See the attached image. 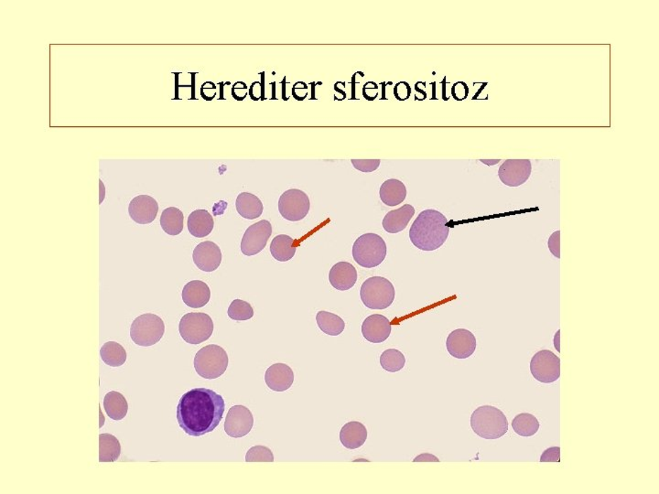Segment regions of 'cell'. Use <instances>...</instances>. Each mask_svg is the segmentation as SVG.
Here are the masks:
<instances>
[{
    "label": "cell",
    "mask_w": 659,
    "mask_h": 494,
    "mask_svg": "<svg viewBox=\"0 0 659 494\" xmlns=\"http://www.w3.org/2000/svg\"><path fill=\"white\" fill-rule=\"evenodd\" d=\"M193 259L197 268L202 271H215L222 262L220 247L214 242H202L193 250Z\"/></svg>",
    "instance_id": "16"
},
{
    "label": "cell",
    "mask_w": 659,
    "mask_h": 494,
    "mask_svg": "<svg viewBox=\"0 0 659 494\" xmlns=\"http://www.w3.org/2000/svg\"><path fill=\"white\" fill-rule=\"evenodd\" d=\"M163 231L169 235H179L183 232L184 216L183 211L176 207L166 208L161 216Z\"/></svg>",
    "instance_id": "28"
},
{
    "label": "cell",
    "mask_w": 659,
    "mask_h": 494,
    "mask_svg": "<svg viewBox=\"0 0 659 494\" xmlns=\"http://www.w3.org/2000/svg\"><path fill=\"white\" fill-rule=\"evenodd\" d=\"M548 247L554 257L560 259V231L554 232L550 236Z\"/></svg>",
    "instance_id": "38"
},
{
    "label": "cell",
    "mask_w": 659,
    "mask_h": 494,
    "mask_svg": "<svg viewBox=\"0 0 659 494\" xmlns=\"http://www.w3.org/2000/svg\"><path fill=\"white\" fill-rule=\"evenodd\" d=\"M439 462L440 459L436 456L430 453H423L420 456L416 457L413 462Z\"/></svg>",
    "instance_id": "41"
},
{
    "label": "cell",
    "mask_w": 659,
    "mask_h": 494,
    "mask_svg": "<svg viewBox=\"0 0 659 494\" xmlns=\"http://www.w3.org/2000/svg\"><path fill=\"white\" fill-rule=\"evenodd\" d=\"M380 364L387 372H399L405 366L406 357L399 350H386L380 356Z\"/></svg>",
    "instance_id": "33"
},
{
    "label": "cell",
    "mask_w": 659,
    "mask_h": 494,
    "mask_svg": "<svg viewBox=\"0 0 659 494\" xmlns=\"http://www.w3.org/2000/svg\"><path fill=\"white\" fill-rule=\"evenodd\" d=\"M121 445L115 436L104 433L99 435V462H114L119 459Z\"/></svg>",
    "instance_id": "30"
},
{
    "label": "cell",
    "mask_w": 659,
    "mask_h": 494,
    "mask_svg": "<svg viewBox=\"0 0 659 494\" xmlns=\"http://www.w3.org/2000/svg\"><path fill=\"white\" fill-rule=\"evenodd\" d=\"M477 346L476 336L470 331L457 329L452 331L446 340V348L452 357L467 359L476 352Z\"/></svg>",
    "instance_id": "14"
},
{
    "label": "cell",
    "mask_w": 659,
    "mask_h": 494,
    "mask_svg": "<svg viewBox=\"0 0 659 494\" xmlns=\"http://www.w3.org/2000/svg\"><path fill=\"white\" fill-rule=\"evenodd\" d=\"M296 250V242L289 235H279L271 241V256L279 262H288L294 259Z\"/></svg>",
    "instance_id": "26"
},
{
    "label": "cell",
    "mask_w": 659,
    "mask_h": 494,
    "mask_svg": "<svg viewBox=\"0 0 659 494\" xmlns=\"http://www.w3.org/2000/svg\"><path fill=\"white\" fill-rule=\"evenodd\" d=\"M380 195L381 201L387 206H396V205L402 204L406 199L405 184L396 179L387 180L382 184Z\"/></svg>",
    "instance_id": "25"
},
{
    "label": "cell",
    "mask_w": 659,
    "mask_h": 494,
    "mask_svg": "<svg viewBox=\"0 0 659 494\" xmlns=\"http://www.w3.org/2000/svg\"><path fill=\"white\" fill-rule=\"evenodd\" d=\"M265 382L271 390L284 392L294 385V373L288 364H275L267 368Z\"/></svg>",
    "instance_id": "18"
},
{
    "label": "cell",
    "mask_w": 659,
    "mask_h": 494,
    "mask_svg": "<svg viewBox=\"0 0 659 494\" xmlns=\"http://www.w3.org/2000/svg\"><path fill=\"white\" fill-rule=\"evenodd\" d=\"M179 331L189 345H200L207 340L214 331V322L206 313H187L181 319Z\"/></svg>",
    "instance_id": "8"
},
{
    "label": "cell",
    "mask_w": 659,
    "mask_h": 494,
    "mask_svg": "<svg viewBox=\"0 0 659 494\" xmlns=\"http://www.w3.org/2000/svg\"><path fill=\"white\" fill-rule=\"evenodd\" d=\"M310 208L309 196L301 190H288L282 193L279 199V214L291 222L303 220L309 214Z\"/></svg>",
    "instance_id": "9"
},
{
    "label": "cell",
    "mask_w": 659,
    "mask_h": 494,
    "mask_svg": "<svg viewBox=\"0 0 659 494\" xmlns=\"http://www.w3.org/2000/svg\"><path fill=\"white\" fill-rule=\"evenodd\" d=\"M254 416L251 411L244 406H234L227 413L224 431L230 438H243L252 431Z\"/></svg>",
    "instance_id": "13"
},
{
    "label": "cell",
    "mask_w": 659,
    "mask_h": 494,
    "mask_svg": "<svg viewBox=\"0 0 659 494\" xmlns=\"http://www.w3.org/2000/svg\"><path fill=\"white\" fill-rule=\"evenodd\" d=\"M512 428L517 435L529 438L538 433L540 422L537 417L531 414L521 413L513 419Z\"/></svg>",
    "instance_id": "32"
},
{
    "label": "cell",
    "mask_w": 659,
    "mask_h": 494,
    "mask_svg": "<svg viewBox=\"0 0 659 494\" xmlns=\"http://www.w3.org/2000/svg\"><path fill=\"white\" fill-rule=\"evenodd\" d=\"M468 94H469V88H468L467 85L464 82H458L452 87V97L457 101L464 100L465 98L468 97Z\"/></svg>",
    "instance_id": "40"
},
{
    "label": "cell",
    "mask_w": 659,
    "mask_h": 494,
    "mask_svg": "<svg viewBox=\"0 0 659 494\" xmlns=\"http://www.w3.org/2000/svg\"><path fill=\"white\" fill-rule=\"evenodd\" d=\"M320 330L330 336H338L346 329V322L334 313L321 311L316 315Z\"/></svg>",
    "instance_id": "29"
},
{
    "label": "cell",
    "mask_w": 659,
    "mask_h": 494,
    "mask_svg": "<svg viewBox=\"0 0 659 494\" xmlns=\"http://www.w3.org/2000/svg\"><path fill=\"white\" fill-rule=\"evenodd\" d=\"M159 211L158 202L152 196L138 195L131 199L128 214L138 225H149L156 219Z\"/></svg>",
    "instance_id": "15"
},
{
    "label": "cell",
    "mask_w": 659,
    "mask_h": 494,
    "mask_svg": "<svg viewBox=\"0 0 659 494\" xmlns=\"http://www.w3.org/2000/svg\"><path fill=\"white\" fill-rule=\"evenodd\" d=\"M442 84H443V99L447 100L446 99V97H445V80H443Z\"/></svg>",
    "instance_id": "43"
},
{
    "label": "cell",
    "mask_w": 659,
    "mask_h": 494,
    "mask_svg": "<svg viewBox=\"0 0 659 494\" xmlns=\"http://www.w3.org/2000/svg\"><path fill=\"white\" fill-rule=\"evenodd\" d=\"M246 462H273L272 451L266 446H254L249 449L246 455Z\"/></svg>",
    "instance_id": "35"
},
{
    "label": "cell",
    "mask_w": 659,
    "mask_h": 494,
    "mask_svg": "<svg viewBox=\"0 0 659 494\" xmlns=\"http://www.w3.org/2000/svg\"><path fill=\"white\" fill-rule=\"evenodd\" d=\"M368 440V429L358 421H351L343 426L340 432L341 445L348 450L361 447Z\"/></svg>",
    "instance_id": "22"
},
{
    "label": "cell",
    "mask_w": 659,
    "mask_h": 494,
    "mask_svg": "<svg viewBox=\"0 0 659 494\" xmlns=\"http://www.w3.org/2000/svg\"><path fill=\"white\" fill-rule=\"evenodd\" d=\"M560 447H552L544 451L540 457V462H560Z\"/></svg>",
    "instance_id": "39"
},
{
    "label": "cell",
    "mask_w": 659,
    "mask_h": 494,
    "mask_svg": "<svg viewBox=\"0 0 659 494\" xmlns=\"http://www.w3.org/2000/svg\"><path fill=\"white\" fill-rule=\"evenodd\" d=\"M471 426L474 433L485 440H497L508 431L506 415L499 408L489 405L479 407L473 411Z\"/></svg>",
    "instance_id": "3"
},
{
    "label": "cell",
    "mask_w": 659,
    "mask_h": 494,
    "mask_svg": "<svg viewBox=\"0 0 659 494\" xmlns=\"http://www.w3.org/2000/svg\"><path fill=\"white\" fill-rule=\"evenodd\" d=\"M187 226L190 234L195 237H206L214 230V218L208 211L195 210L188 217Z\"/></svg>",
    "instance_id": "23"
},
{
    "label": "cell",
    "mask_w": 659,
    "mask_h": 494,
    "mask_svg": "<svg viewBox=\"0 0 659 494\" xmlns=\"http://www.w3.org/2000/svg\"><path fill=\"white\" fill-rule=\"evenodd\" d=\"M532 165L529 159H507L499 168L501 182L509 187H519L528 182Z\"/></svg>",
    "instance_id": "12"
},
{
    "label": "cell",
    "mask_w": 659,
    "mask_h": 494,
    "mask_svg": "<svg viewBox=\"0 0 659 494\" xmlns=\"http://www.w3.org/2000/svg\"><path fill=\"white\" fill-rule=\"evenodd\" d=\"M329 281L332 288L340 291H346L355 286L357 281V271L348 262L335 264L329 272Z\"/></svg>",
    "instance_id": "19"
},
{
    "label": "cell",
    "mask_w": 659,
    "mask_h": 494,
    "mask_svg": "<svg viewBox=\"0 0 659 494\" xmlns=\"http://www.w3.org/2000/svg\"><path fill=\"white\" fill-rule=\"evenodd\" d=\"M382 85H383V97H382L381 99H386V97H385V85H386V82H383Z\"/></svg>",
    "instance_id": "44"
},
{
    "label": "cell",
    "mask_w": 659,
    "mask_h": 494,
    "mask_svg": "<svg viewBox=\"0 0 659 494\" xmlns=\"http://www.w3.org/2000/svg\"><path fill=\"white\" fill-rule=\"evenodd\" d=\"M531 372L538 382H556L560 376V359L550 350H542L533 356Z\"/></svg>",
    "instance_id": "10"
},
{
    "label": "cell",
    "mask_w": 659,
    "mask_h": 494,
    "mask_svg": "<svg viewBox=\"0 0 659 494\" xmlns=\"http://www.w3.org/2000/svg\"><path fill=\"white\" fill-rule=\"evenodd\" d=\"M100 355L104 363L111 367L122 366L127 361V352L124 347L116 342L104 343L100 350Z\"/></svg>",
    "instance_id": "31"
},
{
    "label": "cell",
    "mask_w": 659,
    "mask_h": 494,
    "mask_svg": "<svg viewBox=\"0 0 659 494\" xmlns=\"http://www.w3.org/2000/svg\"><path fill=\"white\" fill-rule=\"evenodd\" d=\"M360 297L366 308L380 311L386 309L395 300V288L386 278H369L362 285Z\"/></svg>",
    "instance_id": "6"
},
{
    "label": "cell",
    "mask_w": 659,
    "mask_h": 494,
    "mask_svg": "<svg viewBox=\"0 0 659 494\" xmlns=\"http://www.w3.org/2000/svg\"><path fill=\"white\" fill-rule=\"evenodd\" d=\"M227 315L234 321H248L253 318L254 309L248 302L236 299L230 304Z\"/></svg>",
    "instance_id": "34"
},
{
    "label": "cell",
    "mask_w": 659,
    "mask_h": 494,
    "mask_svg": "<svg viewBox=\"0 0 659 494\" xmlns=\"http://www.w3.org/2000/svg\"><path fill=\"white\" fill-rule=\"evenodd\" d=\"M272 234L270 221L261 220L248 227L243 235L241 251L246 257L255 256L266 247Z\"/></svg>",
    "instance_id": "11"
},
{
    "label": "cell",
    "mask_w": 659,
    "mask_h": 494,
    "mask_svg": "<svg viewBox=\"0 0 659 494\" xmlns=\"http://www.w3.org/2000/svg\"><path fill=\"white\" fill-rule=\"evenodd\" d=\"M226 410L223 397L207 388L188 391L179 401L177 420L186 434L199 438L219 426Z\"/></svg>",
    "instance_id": "1"
},
{
    "label": "cell",
    "mask_w": 659,
    "mask_h": 494,
    "mask_svg": "<svg viewBox=\"0 0 659 494\" xmlns=\"http://www.w3.org/2000/svg\"><path fill=\"white\" fill-rule=\"evenodd\" d=\"M229 355L226 350L217 345L202 347L195 357L196 373L205 379H217L223 376L229 367Z\"/></svg>",
    "instance_id": "5"
},
{
    "label": "cell",
    "mask_w": 659,
    "mask_h": 494,
    "mask_svg": "<svg viewBox=\"0 0 659 494\" xmlns=\"http://www.w3.org/2000/svg\"><path fill=\"white\" fill-rule=\"evenodd\" d=\"M411 85L406 82H399V84L396 85L395 88H394V96H395L399 101L409 99V97H411Z\"/></svg>",
    "instance_id": "37"
},
{
    "label": "cell",
    "mask_w": 659,
    "mask_h": 494,
    "mask_svg": "<svg viewBox=\"0 0 659 494\" xmlns=\"http://www.w3.org/2000/svg\"><path fill=\"white\" fill-rule=\"evenodd\" d=\"M104 408L111 419L119 421L127 416L128 404L124 395L119 392L111 391L104 398Z\"/></svg>",
    "instance_id": "27"
},
{
    "label": "cell",
    "mask_w": 659,
    "mask_h": 494,
    "mask_svg": "<svg viewBox=\"0 0 659 494\" xmlns=\"http://www.w3.org/2000/svg\"><path fill=\"white\" fill-rule=\"evenodd\" d=\"M352 252L353 259L359 266L374 268L386 259L387 244L380 235L368 233L356 239Z\"/></svg>",
    "instance_id": "4"
},
{
    "label": "cell",
    "mask_w": 659,
    "mask_h": 494,
    "mask_svg": "<svg viewBox=\"0 0 659 494\" xmlns=\"http://www.w3.org/2000/svg\"><path fill=\"white\" fill-rule=\"evenodd\" d=\"M356 170L362 173H373L380 168V159H351Z\"/></svg>",
    "instance_id": "36"
},
{
    "label": "cell",
    "mask_w": 659,
    "mask_h": 494,
    "mask_svg": "<svg viewBox=\"0 0 659 494\" xmlns=\"http://www.w3.org/2000/svg\"><path fill=\"white\" fill-rule=\"evenodd\" d=\"M392 330L391 322L386 316L373 314L362 324L363 338L372 343H382L389 338Z\"/></svg>",
    "instance_id": "17"
},
{
    "label": "cell",
    "mask_w": 659,
    "mask_h": 494,
    "mask_svg": "<svg viewBox=\"0 0 659 494\" xmlns=\"http://www.w3.org/2000/svg\"><path fill=\"white\" fill-rule=\"evenodd\" d=\"M181 297L183 302L190 308H202L211 299L210 288L201 280L190 281L183 287Z\"/></svg>",
    "instance_id": "20"
},
{
    "label": "cell",
    "mask_w": 659,
    "mask_h": 494,
    "mask_svg": "<svg viewBox=\"0 0 659 494\" xmlns=\"http://www.w3.org/2000/svg\"><path fill=\"white\" fill-rule=\"evenodd\" d=\"M414 214L415 209L412 205H403L397 210L389 211L384 217L382 226L385 231L389 234H397L406 228Z\"/></svg>",
    "instance_id": "21"
},
{
    "label": "cell",
    "mask_w": 659,
    "mask_h": 494,
    "mask_svg": "<svg viewBox=\"0 0 659 494\" xmlns=\"http://www.w3.org/2000/svg\"><path fill=\"white\" fill-rule=\"evenodd\" d=\"M165 333V324L161 317L153 313L138 316L132 322L131 337L135 345L149 347L156 345Z\"/></svg>",
    "instance_id": "7"
},
{
    "label": "cell",
    "mask_w": 659,
    "mask_h": 494,
    "mask_svg": "<svg viewBox=\"0 0 659 494\" xmlns=\"http://www.w3.org/2000/svg\"><path fill=\"white\" fill-rule=\"evenodd\" d=\"M449 226L447 218L436 210L421 211L409 230V239L421 251H435L447 241Z\"/></svg>",
    "instance_id": "2"
},
{
    "label": "cell",
    "mask_w": 659,
    "mask_h": 494,
    "mask_svg": "<svg viewBox=\"0 0 659 494\" xmlns=\"http://www.w3.org/2000/svg\"><path fill=\"white\" fill-rule=\"evenodd\" d=\"M236 207L239 216L248 220L257 219L264 211L260 199L249 192H241L237 196Z\"/></svg>",
    "instance_id": "24"
},
{
    "label": "cell",
    "mask_w": 659,
    "mask_h": 494,
    "mask_svg": "<svg viewBox=\"0 0 659 494\" xmlns=\"http://www.w3.org/2000/svg\"><path fill=\"white\" fill-rule=\"evenodd\" d=\"M415 89H416V91L418 92V93H421V94H423V99H426V97H427L426 92L421 90V89L418 88L417 85H415Z\"/></svg>",
    "instance_id": "42"
}]
</instances>
